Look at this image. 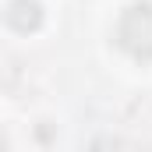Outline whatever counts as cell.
<instances>
[{"label":"cell","mask_w":152,"mask_h":152,"mask_svg":"<svg viewBox=\"0 0 152 152\" xmlns=\"http://www.w3.org/2000/svg\"><path fill=\"white\" fill-rule=\"evenodd\" d=\"M120 42L138 57H152V4H138L124 14Z\"/></svg>","instance_id":"1"},{"label":"cell","mask_w":152,"mask_h":152,"mask_svg":"<svg viewBox=\"0 0 152 152\" xmlns=\"http://www.w3.org/2000/svg\"><path fill=\"white\" fill-rule=\"evenodd\" d=\"M0 152H4V142H0Z\"/></svg>","instance_id":"2"}]
</instances>
